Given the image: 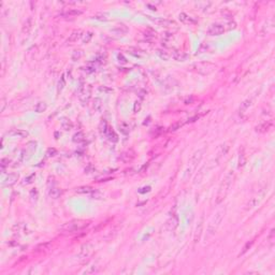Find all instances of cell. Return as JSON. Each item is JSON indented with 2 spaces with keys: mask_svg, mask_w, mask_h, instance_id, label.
I'll use <instances>...</instances> for the list:
<instances>
[{
  "mask_svg": "<svg viewBox=\"0 0 275 275\" xmlns=\"http://www.w3.org/2000/svg\"><path fill=\"white\" fill-rule=\"evenodd\" d=\"M63 86H65V76L62 75L60 81H59V83H58V90H61L63 88Z\"/></svg>",
  "mask_w": 275,
  "mask_h": 275,
  "instance_id": "36",
  "label": "cell"
},
{
  "mask_svg": "<svg viewBox=\"0 0 275 275\" xmlns=\"http://www.w3.org/2000/svg\"><path fill=\"white\" fill-rule=\"evenodd\" d=\"M225 31V27L222 24H213L209 27L208 33L210 36H219Z\"/></svg>",
  "mask_w": 275,
  "mask_h": 275,
  "instance_id": "6",
  "label": "cell"
},
{
  "mask_svg": "<svg viewBox=\"0 0 275 275\" xmlns=\"http://www.w3.org/2000/svg\"><path fill=\"white\" fill-rule=\"evenodd\" d=\"M93 245L90 243H86V244L83 245L82 248H81L80 254H79V260H81V261L86 260L93 253Z\"/></svg>",
  "mask_w": 275,
  "mask_h": 275,
  "instance_id": "4",
  "label": "cell"
},
{
  "mask_svg": "<svg viewBox=\"0 0 275 275\" xmlns=\"http://www.w3.org/2000/svg\"><path fill=\"white\" fill-rule=\"evenodd\" d=\"M91 38H93V32H86L85 33L84 38H83V43H88L89 41L91 40Z\"/></svg>",
  "mask_w": 275,
  "mask_h": 275,
  "instance_id": "31",
  "label": "cell"
},
{
  "mask_svg": "<svg viewBox=\"0 0 275 275\" xmlns=\"http://www.w3.org/2000/svg\"><path fill=\"white\" fill-rule=\"evenodd\" d=\"M93 107H95V110H100V107H101V100L100 99H95V102H93Z\"/></svg>",
  "mask_w": 275,
  "mask_h": 275,
  "instance_id": "35",
  "label": "cell"
},
{
  "mask_svg": "<svg viewBox=\"0 0 275 275\" xmlns=\"http://www.w3.org/2000/svg\"><path fill=\"white\" fill-rule=\"evenodd\" d=\"M202 154H203V150H202V151H198L197 153H195V154H194V156H192V157H191V159H190L191 167L188 169V170H187V176H188V175L190 176L192 170L196 168L197 164H198L200 160H201V158H202Z\"/></svg>",
  "mask_w": 275,
  "mask_h": 275,
  "instance_id": "5",
  "label": "cell"
},
{
  "mask_svg": "<svg viewBox=\"0 0 275 275\" xmlns=\"http://www.w3.org/2000/svg\"><path fill=\"white\" fill-rule=\"evenodd\" d=\"M84 140H85V135L83 132H77L73 135V142L81 143V142H83Z\"/></svg>",
  "mask_w": 275,
  "mask_h": 275,
  "instance_id": "23",
  "label": "cell"
},
{
  "mask_svg": "<svg viewBox=\"0 0 275 275\" xmlns=\"http://www.w3.org/2000/svg\"><path fill=\"white\" fill-rule=\"evenodd\" d=\"M61 126H62V128L65 129V130H67V131L73 128V124H72L71 120H69V119H63V120H62Z\"/></svg>",
  "mask_w": 275,
  "mask_h": 275,
  "instance_id": "25",
  "label": "cell"
},
{
  "mask_svg": "<svg viewBox=\"0 0 275 275\" xmlns=\"http://www.w3.org/2000/svg\"><path fill=\"white\" fill-rule=\"evenodd\" d=\"M46 107H47V104L45 103V102L43 101H40L38 102L36 104V107H35V111L37 112V113H42V112H44L45 110H46Z\"/></svg>",
  "mask_w": 275,
  "mask_h": 275,
  "instance_id": "19",
  "label": "cell"
},
{
  "mask_svg": "<svg viewBox=\"0 0 275 275\" xmlns=\"http://www.w3.org/2000/svg\"><path fill=\"white\" fill-rule=\"evenodd\" d=\"M113 31L116 32V33H118V35H124V33H127V32H128V28L121 24V25L116 26L115 28L113 29Z\"/></svg>",
  "mask_w": 275,
  "mask_h": 275,
  "instance_id": "20",
  "label": "cell"
},
{
  "mask_svg": "<svg viewBox=\"0 0 275 275\" xmlns=\"http://www.w3.org/2000/svg\"><path fill=\"white\" fill-rule=\"evenodd\" d=\"M107 138H109V140L110 141H113V142H116L118 139H117V135H116V133L112 130V129H109L107 130V134H105Z\"/></svg>",
  "mask_w": 275,
  "mask_h": 275,
  "instance_id": "26",
  "label": "cell"
},
{
  "mask_svg": "<svg viewBox=\"0 0 275 275\" xmlns=\"http://www.w3.org/2000/svg\"><path fill=\"white\" fill-rule=\"evenodd\" d=\"M250 104H252V101H250V100H245V101L242 102V103H241V107H240V113H241V114L244 113V112L250 107Z\"/></svg>",
  "mask_w": 275,
  "mask_h": 275,
  "instance_id": "22",
  "label": "cell"
},
{
  "mask_svg": "<svg viewBox=\"0 0 275 275\" xmlns=\"http://www.w3.org/2000/svg\"><path fill=\"white\" fill-rule=\"evenodd\" d=\"M74 191H75L76 194H80V195H90V194H93V191H95V189L90 186H81L75 188Z\"/></svg>",
  "mask_w": 275,
  "mask_h": 275,
  "instance_id": "12",
  "label": "cell"
},
{
  "mask_svg": "<svg viewBox=\"0 0 275 275\" xmlns=\"http://www.w3.org/2000/svg\"><path fill=\"white\" fill-rule=\"evenodd\" d=\"M96 271V268L95 266H91V269H89V270L85 271V274H89V273H93Z\"/></svg>",
  "mask_w": 275,
  "mask_h": 275,
  "instance_id": "46",
  "label": "cell"
},
{
  "mask_svg": "<svg viewBox=\"0 0 275 275\" xmlns=\"http://www.w3.org/2000/svg\"><path fill=\"white\" fill-rule=\"evenodd\" d=\"M85 71H87L88 73H91V72L95 71V68L93 67H87V68H85Z\"/></svg>",
  "mask_w": 275,
  "mask_h": 275,
  "instance_id": "44",
  "label": "cell"
},
{
  "mask_svg": "<svg viewBox=\"0 0 275 275\" xmlns=\"http://www.w3.org/2000/svg\"><path fill=\"white\" fill-rule=\"evenodd\" d=\"M154 22L156 23V24H158V25H160V26H170V25H172V24H174L172 21H169V19H166V18H159V19H155Z\"/></svg>",
  "mask_w": 275,
  "mask_h": 275,
  "instance_id": "21",
  "label": "cell"
},
{
  "mask_svg": "<svg viewBox=\"0 0 275 275\" xmlns=\"http://www.w3.org/2000/svg\"><path fill=\"white\" fill-rule=\"evenodd\" d=\"M196 68H197V71L199 72V73H202V74H209L210 72H212L215 69V66L214 65H212V63H198L197 66H196Z\"/></svg>",
  "mask_w": 275,
  "mask_h": 275,
  "instance_id": "7",
  "label": "cell"
},
{
  "mask_svg": "<svg viewBox=\"0 0 275 275\" xmlns=\"http://www.w3.org/2000/svg\"><path fill=\"white\" fill-rule=\"evenodd\" d=\"M81 56H82L81 51H75V52L73 53V55H72V59H73V60H76V59H79Z\"/></svg>",
  "mask_w": 275,
  "mask_h": 275,
  "instance_id": "37",
  "label": "cell"
},
{
  "mask_svg": "<svg viewBox=\"0 0 275 275\" xmlns=\"http://www.w3.org/2000/svg\"><path fill=\"white\" fill-rule=\"evenodd\" d=\"M192 102H194V97H190V98H188V99L185 100V104H190V103H192Z\"/></svg>",
  "mask_w": 275,
  "mask_h": 275,
  "instance_id": "45",
  "label": "cell"
},
{
  "mask_svg": "<svg viewBox=\"0 0 275 275\" xmlns=\"http://www.w3.org/2000/svg\"><path fill=\"white\" fill-rule=\"evenodd\" d=\"M49 195L51 198H53V199H57V198H59L60 197V195H61V190L60 189H58V188H56V187H53V188H51L49 189Z\"/></svg>",
  "mask_w": 275,
  "mask_h": 275,
  "instance_id": "18",
  "label": "cell"
},
{
  "mask_svg": "<svg viewBox=\"0 0 275 275\" xmlns=\"http://www.w3.org/2000/svg\"><path fill=\"white\" fill-rule=\"evenodd\" d=\"M202 227H203V218H201V220H200V222L198 224L197 229H196V233H195V236H194L195 243H198V242H199L200 235L202 233Z\"/></svg>",
  "mask_w": 275,
  "mask_h": 275,
  "instance_id": "13",
  "label": "cell"
},
{
  "mask_svg": "<svg viewBox=\"0 0 275 275\" xmlns=\"http://www.w3.org/2000/svg\"><path fill=\"white\" fill-rule=\"evenodd\" d=\"M253 244H254V241H250V242H247V243L245 244L244 247H243V250H242V252L240 253V256H242V255H244V254L246 253V252H247V250H248L249 248H250V246H252V245H253Z\"/></svg>",
  "mask_w": 275,
  "mask_h": 275,
  "instance_id": "29",
  "label": "cell"
},
{
  "mask_svg": "<svg viewBox=\"0 0 275 275\" xmlns=\"http://www.w3.org/2000/svg\"><path fill=\"white\" fill-rule=\"evenodd\" d=\"M82 36H83L82 30H80V29H79V30H74L71 35H70V37L68 38L67 42H68V43H74V42H76L77 40H80L81 38H82Z\"/></svg>",
  "mask_w": 275,
  "mask_h": 275,
  "instance_id": "10",
  "label": "cell"
},
{
  "mask_svg": "<svg viewBox=\"0 0 275 275\" xmlns=\"http://www.w3.org/2000/svg\"><path fill=\"white\" fill-rule=\"evenodd\" d=\"M118 61L120 62V63H127V59L124 57V55H121V54H119L118 55Z\"/></svg>",
  "mask_w": 275,
  "mask_h": 275,
  "instance_id": "40",
  "label": "cell"
},
{
  "mask_svg": "<svg viewBox=\"0 0 275 275\" xmlns=\"http://www.w3.org/2000/svg\"><path fill=\"white\" fill-rule=\"evenodd\" d=\"M199 117H200L199 115H196V116H194V117H191V118H189V119L187 120V123H192V121H195V120L199 119Z\"/></svg>",
  "mask_w": 275,
  "mask_h": 275,
  "instance_id": "43",
  "label": "cell"
},
{
  "mask_svg": "<svg viewBox=\"0 0 275 275\" xmlns=\"http://www.w3.org/2000/svg\"><path fill=\"white\" fill-rule=\"evenodd\" d=\"M18 180V174L16 173H11L9 174L7 178H5V182H3V185L5 186H12L13 184L16 183V181Z\"/></svg>",
  "mask_w": 275,
  "mask_h": 275,
  "instance_id": "11",
  "label": "cell"
},
{
  "mask_svg": "<svg viewBox=\"0 0 275 275\" xmlns=\"http://www.w3.org/2000/svg\"><path fill=\"white\" fill-rule=\"evenodd\" d=\"M83 13L81 10H77V9H71L69 10V11H67L66 13H65V15L66 16H77V15H81V14Z\"/></svg>",
  "mask_w": 275,
  "mask_h": 275,
  "instance_id": "24",
  "label": "cell"
},
{
  "mask_svg": "<svg viewBox=\"0 0 275 275\" xmlns=\"http://www.w3.org/2000/svg\"><path fill=\"white\" fill-rule=\"evenodd\" d=\"M8 134L11 135V137H15V138L16 137L17 138H26V137H28V131H26V130H22V129H13V130L9 131Z\"/></svg>",
  "mask_w": 275,
  "mask_h": 275,
  "instance_id": "9",
  "label": "cell"
},
{
  "mask_svg": "<svg viewBox=\"0 0 275 275\" xmlns=\"http://www.w3.org/2000/svg\"><path fill=\"white\" fill-rule=\"evenodd\" d=\"M225 216V211H220L218 212L215 217L212 219V222L209 224V227L206 229V234H205V241H208L209 239H211L217 231L218 227L220 226V222H222V218Z\"/></svg>",
  "mask_w": 275,
  "mask_h": 275,
  "instance_id": "2",
  "label": "cell"
},
{
  "mask_svg": "<svg viewBox=\"0 0 275 275\" xmlns=\"http://www.w3.org/2000/svg\"><path fill=\"white\" fill-rule=\"evenodd\" d=\"M99 90H100V91H105V93H111L112 91V89H109L107 88V87H102V86L99 87Z\"/></svg>",
  "mask_w": 275,
  "mask_h": 275,
  "instance_id": "42",
  "label": "cell"
},
{
  "mask_svg": "<svg viewBox=\"0 0 275 275\" xmlns=\"http://www.w3.org/2000/svg\"><path fill=\"white\" fill-rule=\"evenodd\" d=\"M233 176H234L233 171H230V172L226 175V178L222 180V183L220 184V187H219V190H218V194H217L216 203H220L222 200L226 198L227 194H228V191H229V188H230L231 184H232V181H233Z\"/></svg>",
  "mask_w": 275,
  "mask_h": 275,
  "instance_id": "1",
  "label": "cell"
},
{
  "mask_svg": "<svg viewBox=\"0 0 275 275\" xmlns=\"http://www.w3.org/2000/svg\"><path fill=\"white\" fill-rule=\"evenodd\" d=\"M145 93H145L144 90H141V93H140V97L143 98V97H144V95H145Z\"/></svg>",
  "mask_w": 275,
  "mask_h": 275,
  "instance_id": "47",
  "label": "cell"
},
{
  "mask_svg": "<svg viewBox=\"0 0 275 275\" xmlns=\"http://www.w3.org/2000/svg\"><path fill=\"white\" fill-rule=\"evenodd\" d=\"M9 162L10 160L8 159V158H3V159H1V169H2V172L5 173V169L7 166H9Z\"/></svg>",
  "mask_w": 275,
  "mask_h": 275,
  "instance_id": "33",
  "label": "cell"
},
{
  "mask_svg": "<svg viewBox=\"0 0 275 275\" xmlns=\"http://www.w3.org/2000/svg\"><path fill=\"white\" fill-rule=\"evenodd\" d=\"M51 246V243H42V244H39L36 247V252H43V250H46L49 249V247Z\"/></svg>",
  "mask_w": 275,
  "mask_h": 275,
  "instance_id": "27",
  "label": "cell"
},
{
  "mask_svg": "<svg viewBox=\"0 0 275 275\" xmlns=\"http://www.w3.org/2000/svg\"><path fill=\"white\" fill-rule=\"evenodd\" d=\"M272 127V123L271 121H266V123H263V124L259 125L257 128H256V130H257L258 132H266V131H269V129Z\"/></svg>",
  "mask_w": 275,
  "mask_h": 275,
  "instance_id": "15",
  "label": "cell"
},
{
  "mask_svg": "<svg viewBox=\"0 0 275 275\" xmlns=\"http://www.w3.org/2000/svg\"><path fill=\"white\" fill-rule=\"evenodd\" d=\"M158 54H159V56H160V57L162 58V59H164V60H167V59H168V58H169V55H168V54H167V53H166V52H164V53L162 54V53H161V52H160V51H158Z\"/></svg>",
  "mask_w": 275,
  "mask_h": 275,
  "instance_id": "41",
  "label": "cell"
},
{
  "mask_svg": "<svg viewBox=\"0 0 275 275\" xmlns=\"http://www.w3.org/2000/svg\"><path fill=\"white\" fill-rule=\"evenodd\" d=\"M90 91H91L90 86H87V87H85V88L82 90V93H81L80 95V100L83 102V104L88 102L89 98H90Z\"/></svg>",
  "mask_w": 275,
  "mask_h": 275,
  "instance_id": "8",
  "label": "cell"
},
{
  "mask_svg": "<svg viewBox=\"0 0 275 275\" xmlns=\"http://www.w3.org/2000/svg\"><path fill=\"white\" fill-rule=\"evenodd\" d=\"M35 178H36V174L32 173L31 175H29L27 178H25V182H24V184H30V183H32L33 181H35Z\"/></svg>",
  "mask_w": 275,
  "mask_h": 275,
  "instance_id": "34",
  "label": "cell"
},
{
  "mask_svg": "<svg viewBox=\"0 0 275 275\" xmlns=\"http://www.w3.org/2000/svg\"><path fill=\"white\" fill-rule=\"evenodd\" d=\"M109 126H107V123L105 121V120H103L101 123V125H100V131H101V133H103V134H107V130H109Z\"/></svg>",
  "mask_w": 275,
  "mask_h": 275,
  "instance_id": "28",
  "label": "cell"
},
{
  "mask_svg": "<svg viewBox=\"0 0 275 275\" xmlns=\"http://www.w3.org/2000/svg\"><path fill=\"white\" fill-rule=\"evenodd\" d=\"M89 226V222L86 220H72V222H66L63 226L61 227V230L65 232H69V233H75L79 231H82L83 229H85L86 227Z\"/></svg>",
  "mask_w": 275,
  "mask_h": 275,
  "instance_id": "3",
  "label": "cell"
},
{
  "mask_svg": "<svg viewBox=\"0 0 275 275\" xmlns=\"http://www.w3.org/2000/svg\"><path fill=\"white\" fill-rule=\"evenodd\" d=\"M183 123H181V121H178V123H175V124H173L171 127H170V131H176L178 129H180L181 127L183 126Z\"/></svg>",
  "mask_w": 275,
  "mask_h": 275,
  "instance_id": "32",
  "label": "cell"
},
{
  "mask_svg": "<svg viewBox=\"0 0 275 275\" xmlns=\"http://www.w3.org/2000/svg\"><path fill=\"white\" fill-rule=\"evenodd\" d=\"M178 17H180V21H181V22L185 23V24H196V23H197L196 19H194V18L190 17V16H188L186 13H181Z\"/></svg>",
  "mask_w": 275,
  "mask_h": 275,
  "instance_id": "14",
  "label": "cell"
},
{
  "mask_svg": "<svg viewBox=\"0 0 275 275\" xmlns=\"http://www.w3.org/2000/svg\"><path fill=\"white\" fill-rule=\"evenodd\" d=\"M56 153H57V152H56V150H55V148H49V150H47V152H46V155L51 157V156L56 155Z\"/></svg>",
  "mask_w": 275,
  "mask_h": 275,
  "instance_id": "38",
  "label": "cell"
},
{
  "mask_svg": "<svg viewBox=\"0 0 275 275\" xmlns=\"http://www.w3.org/2000/svg\"><path fill=\"white\" fill-rule=\"evenodd\" d=\"M245 162H246V158H245V155L244 153H243V151H242V153L240 154V159H239V167H243L245 164Z\"/></svg>",
  "mask_w": 275,
  "mask_h": 275,
  "instance_id": "30",
  "label": "cell"
},
{
  "mask_svg": "<svg viewBox=\"0 0 275 275\" xmlns=\"http://www.w3.org/2000/svg\"><path fill=\"white\" fill-rule=\"evenodd\" d=\"M173 58L178 61H184L185 59L188 58V55L183 52H178V51H175L173 53Z\"/></svg>",
  "mask_w": 275,
  "mask_h": 275,
  "instance_id": "16",
  "label": "cell"
},
{
  "mask_svg": "<svg viewBox=\"0 0 275 275\" xmlns=\"http://www.w3.org/2000/svg\"><path fill=\"white\" fill-rule=\"evenodd\" d=\"M31 27H32V18L31 17H28L26 19V22H25V24H24V26H23V33H28L29 31H30Z\"/></svg>",
  "mask_w": 275,
  "mask_h": 275,
  "instance_id": "17",
  "label": "cell"
},
{
  "mask_svg": "<svg viewBox=\"0 0 275 275\" xmlns=\"http://www.w3.org/2000/svg\"><path fill=\"white\" fill-rule=\"evenodd\" d=\"M141 110V103L140 102H135V104H134V107H133V111L135 112V113H138V112Z\"/></svg>",
  "mask_w": 275,
  "mask_h": 275,
  "instance_id": "39",
  "label": "cell"
}]
</instances>
